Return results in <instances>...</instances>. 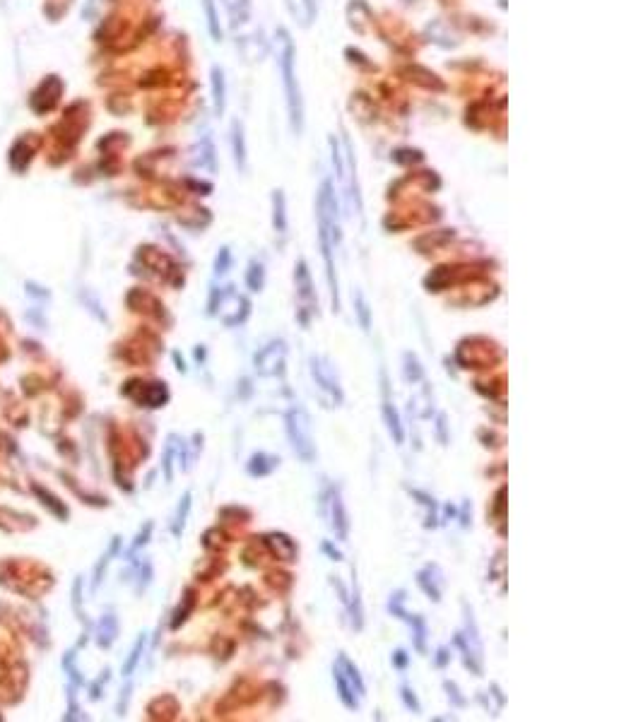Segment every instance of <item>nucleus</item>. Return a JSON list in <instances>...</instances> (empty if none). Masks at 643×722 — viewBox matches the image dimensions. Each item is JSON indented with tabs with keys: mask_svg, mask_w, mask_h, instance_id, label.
Segmentation results:
<instances>
[{
	"mask_svg": "<svg viewBox=\"0 0 643 722\" xmlns=\"http://www.w3.org/2000/svg\"><path fill=\"white\" fill-rule=\"evenodd\" d=\"M407 653H405V650H396V653H393V665H396V667L398 669H405V667H407Z\"/></svg>",
	"mask_w": 643,
	"mask_h": 722,
	"instance_id": "34",
	"label": "nucleus"
},
{
	"mask_svg": "<svg viewBox=\"0 0 643 722\" xmlns=\"http://www.w3.org/2000/svg\"><path fill=\"white\" fill-rule=\"evenodd\" d=\"M407 491L412 494V498H417V501L422 503V506L429 511V516H427V527H434V525H437V518H439V516H437V513H439V506H437V501H434V496H429L427 491H419V489H407Z\"/></svg>",
	"mask_w": 643,
	"mask_h": 722,
	"instance_id": "25",
	"label": "nucleus"
},
{
	"mask_svg": "<svg viewBox=\"0 0 643 722\" xmlns=\"http://www.w3.org/2000/svg\"><path fill=\"white\" fill-rule=\"evenodd\" d=\"M347 604V612H349V621H352V629L354 631H362L364 629V607H362V597H359V583H357V575L352 580V595L345 597Z\"/></svg>",
	"mask_w": 643,
	"mask_h": 722,
	"instance_id": "17",
	"label": "nucleus"
},
{
	"mask_svg": "<svg viewBox=\"0 0 643 722\" xmlns=\"http://www.w3.org/2000/svg\"><path fill=\"white\" fill-rule=\"evenodd\" d=\"M316 217H318V244H321L323 262H326V277L331 287L333 311H340V289H337L335 275V249L340 244V231H337V200L333 193L331 181H323L321 190L316 198Z\"/></svg>",
	"mask_w": 643,
	"mask_h": 722,
	"instance_id": "1",
	"label": "nucleus"
},
{
	"mask_svg": "<svg viewBox=\"0 0 643 722\" xmlns=\"http://www.w3.org/2000/svg\"><path fill=\"white\" fill-rule=\"evenodd\" d=\"M275 39H277V65H280L282 84H285V99H287V114H290L292 133L301 135L303 99H301V89H299V80H297V48L285 27L277 29Z\"/></svg>",
	"mask_w": 643,
	"mask_h": 722,
	"instance_id": "2",
	"label": "nucleus"
},
{
	"mask_svg": "<svg viewBox=\"0 0 643 722\" xmlns=\"http://www.w3.org/2000/svg\"><path fill=\"white\" fill-rule=\"evenodd\" d=\"M290 15L301 27H311L318 12V0H285Z\"/></svg>",
	"mask_w": 643,
	"mask_h": 722,
	"instance_id": "16",
	"label": "nucleus"
},
{
	"mask_svg": "<svg viewBox=\"0 0 643 722\" xmlns=\"http://www.w3.org/2000/svg\"><path fill=\"white\" fill-rule=\"evenodd\" d=\"M277 467H280V458L263 451L253 453L246 462V472L251 474V477H267V474H272Z\"/></svg>",
	"mask_w": 643,
	"mask_h": 722,
	"instance_id": "15",
	"label": "nucleus"
},
{
	"mask_svg": "<svg viewBox=\"0 0 643 722\" xmlns=\"http://www.w3.org/2000/svg\"><path fill=\"white\" fill-rule=\"evenodd\" d=\"M443 689H446V691H448V698H450V701H453V705H458V708H463V705H465V703H468V701H465V698H463V696H460L458 686H455V684H453V681H443Z\"/></svg>",
	"mask_w": 643,
	"mask_h": 722,
	"instance_id": "33",
	"label": "nucleus"
},
{
	"mask_svg": "<svg viewBox=\"0 0 643 722\" xmlns=\"http://www.w3.org/2000/svg\"><path fill=\"white\" fill-rule=\"evenodd\" d=\"M210 316H220V321L227 327L241 325L251 313V301L246 296L236 294L234 287H224V289H212L210 296Z\"/></svg>",
	"mask_w": 643,
	"mask_h": 722,
	"instance_id": "5",
	"label": "nucleus"
},
{
	"mask_svg": "<svg viewBox=\"0 0 643 722\" xmlns=\"http://www.w3.org/2000/svg\"><path fill=\"white\" fill-rule=\"evenodd\" d=\"M417 585L424 595H427L432 602H441V595H443V573L437 563H427L417 570Z\"/></svg>",
	"mask_w": 643,
	"mask_h": 722,
	"instance_id": "12",
	"label": "nucleus"
},
{
	"mask_svg": "<svg viewBox=\"0 0 643 722\" xmlns=\"http://www.w3.org/2000/svg\"><path fill=\"white\" fill-rule=\"evenodd\" d=\"M285 428L287 438H290V446L294 451V455L301 462H313L316 460V441H313V428H311V417L303 407H290L285 414Z\"/></svg>",
	"mask_w": 643,
	"mask_h": 722,
	"instance_id": "4",
	"label": "nucleus"
},
{
	"mask_svg": "<svg viewBox=\"0 0 643 722\" xmlns=\"http://www.w3.org/2000/svg\"><path fill=\"white\" fill-rule=\"evenodd\" d=\"M265 544L270 547V552L275 554L277 559H282V561H297L299 547H297L294 539L287 537V534H282V532L267 534V537H265Z\"/></svg>",
	"mask_w": 643,
	"mask_h": 722,
	"instance_id": "13",
	"label": "nucleus"
},
{
	"mask_svg": "<svg viewBox=\"0 0 643 722\" xmlns=\"http://www.w3.org/2000/svg\"><path fill=\"white\" fill-rule=\"evenodd\" d=\"M437 428H439V441H441L443 446H446V443H448V436H446V414H439Z\"/></svg>",
	"mask_w": 643,
	"mask_h": 722,
	"instance_id": "36",
	"label": "nucleus"
},
{
	"mask_svg": "<svg viewBox=\"0 0 643 722\" xmlns=\"http://www.w3.org/2000/svg\"><path fill=\"white\" fill-rule=\"evenodd\" d=\"M229 265H231V251L227 249V246H222L220 253H217V258H215V275H217V277L227 275Z\"/></svg>",
	"mask_w": 643,
	"mask_h": 722,
	"instance_id": "31",
	"label": "nucleus"
},
{
	"mask_svg": "<svg viewBox=\"0 0 643 722\" xmlns=\"http://www.w3.org/2000/svg\"><path fill=\"white\" fill-rule=\"evenodd\" d=\"M202 8H205L207 27H210L212 39H215V42H222V24H220V15H217V8H215V0H202Z\"/></svg>",
	"mask_w": 643,
	"mask_h": 722,
	"instance_id": "26",
	"label": "nucleus"
},
{
	"mask_svg": "<svg viewBox=\"0 0 643 722\" xmlns=\"http://www.w3.org/2000/svg\"><path fill=\"white\" fill-rule=\"evenodd\" d=\"M403 373H405V381L407 383H419L424 378V368L419 363L417 354L412 352H405L403 354Z\"/></svg>",
	"mask_w": 643,
	"mask_h": 722,
	"instance_id": "23",
	"label": "nucleus"
},
{
	"mask_svg": "<svg viewBox=\"0 0 643 722\" xmlns=\"http://www.w3.org/2000/svg\"><path fill=\"white\" fill-rule=\"evenodd\" d=\"M321 513L326 518L328 527L331 532L335 534L340 542H347L349 537V516H347V508L345 501H342V494L340 487H326L321 494Z\"/></svg>",
	"mask_w": 643,
	"mask_h": 722,
	"instance_id": "6",
	"label": "nucleus"
},
{
	"mask_svg": "<svg viewBox=\"0 0 643 722\" xmlns=\"http://www.w3.org/2000/svg\"><path fill=\"white\" fill-rule=\"evenodd\" d=\"M294 285H297V299H299V323L308 325L311 316L316 313V289H313L311 272H308L306 260H299L294 265Z\"/></svg>",
	"mask_w": 643,
	"mask_h": 722,
	"instance_id": "10",
	"label": "nucleus"
},
{
	"mask_svg": "<svg viewBox=\"0 0 643 722\" xmlns=\"http://www.w3.org/2000/svg\"><path fill=\"white\" fill-rule=\"evenodd\" d=\"M188 511H191V494H184V498H181L179 508H176V516H174V525H171V532L179 537L181 532H184V525H186V518H188Z\"/></svg>",
	"mask_w": 643,
	"mask_h": 722,
	"instance_id": "28",
	"label": "nucleus"
},
{
	"mask_svg": "<svg viewBox=\"0 0 643 722\" xmlns=\"http://www.w3.org/2000/svg\"><path fill=\"white\" fill-rule=\"evenodd\" d=\"M193 607H195V597H193V593H191V590H186L184 607H181V604H179V609H176V614H174V621H171V626H174V629H179V626L184 624L186 619H188V614H191V609H193Z\"/></svg>",
	"mask_w": 643,
	"mask_h": 722,
	"instance_id": "29",
	"label": "nucleus"
},
{
	"mask_svg": "<svg viewBox=\"0 0 643 722\" xmlns=\"http://www.w3.org/2000/svg\"><path fill=\"white\" fill-rule=\"evenodd\" d=\"M354 309H357V318H359V325H362L364 332L371 330V311H369V304L364 299L362 291H354Z\"/></svg>",
	"mask_w": 643,
	"mask_h": 722,
	"instance_id": "27",
	"label": "nucleus"
},
{
	"mask_svg": "<svg viewBox=\"0 0 643 722\" xmlns=\"http://www.w3.org/2000/svg\"><path fill=\"white\" fill-rule=\"evenodd\" d=\"M308 368H311V376L313 381H316V386L321 388L335 405H342V402H345V392H342L340 376H337L333 361L328 359V357L313 354L311 359H308Z\"/></svg>",
	"mask_w": 643,
	"mask_h": 722,
	"instance_id": "7",
	"label": "nucleus"
},
{
	"mask_svg": "<svg viewBox=\"0 0 643 722\" xmlns=\"http://www.w3.org/2000/svg\"><path fill=\"white\" fill-rule=\"evenodd\" d=\"M272 229L275 234L287 236V200L282 190H272Z\"/></svg>",
	"mask_w": 643,
	"mask_h": 722,
	"instance_id": "19",
	"label": "nucleus"
},
{
	"mask_svg": "<svg viewBox=\"0 0 643 722\" xmlns=\"http://www.w3.org/2000/svg\"><path fill=\"white\" fill-rule=\"evenodd\" d=\"M321 549H323V552H326V554H328V557H331V559H333V561H340V559H342V554H340V552H337V549H335V547H333V544H331V542H323V544H321Z\"/></svg>",
	"mask_w": 643,
	"mask_h": 722,
	"instance_id": "35",
	"label": "nucleus"
},
{
	"mask_svg": "<svg viewBox=\"0 0 643 722\" xmlns=\"http://www.w3.org/2000/svg\"><path fill=\"white\" fill-rule=\"evenodd\" d=\"M231 154H234V164L239 166V171H246V138L241 120L231 123Z\"/></svg>",
	"mask_w": 643,
	"mask_h": 722,
	"instance_id": "20",
	"label": "nucleus"
},
{
	"mask_svg": "<svg viewBox=\"0 0 643 722\" xmlns=\"http://www.w3.org/2000/svg\"><path fill=\"white\" fill-rule=\"evenodd\" d=\"M381 414H383V422H386V428L388 433H391V438L398 443L405 441V428H403V422H400V414L396 410V405H393V397H391V386H388V376L386 371H381Z\"/></svg>",
	"mask_w": 643,
	"mask_h": 722,
	"instance_id": "11",
	"label": "nucleus"
},
{
	"mask_svg": "<svg viewBox=\"0 0 643 722\" xmlns=\"http://www.w3.org/2000/svg\"><path fill=\"white\" fill-rule=\"evenodd\" d=\"M229 10V17L234 24H244L251 17V0H222Z\"/></svg>",
	"mask_w": 643,
	"mask_h": 722,
	"instance_id": "24",
	"label": "nucleus"
},
{
	"mask_svg": "<svg viewBox=\"0 0 643 722\" xmlns=\"http://www.w3.org/2000/svg\"><path fill=\"white\" fill-rule=\"evenodd\" d=\"M448 660H450L448 648H439V653H437V667H446V665H448Z\"/></svg>",
	"mask_w": 643,
	"mask_h": 722,
	"instance_id": "37",
	"label": "nucleus"
},
{
	"mask_svg": "<svg viewBox=\"0 0 643 722\" xmlns=\"http://www.w3.org/2000/svg\"><path fill=\"white\" fill-rule=\"evenodd\" d=\"M246 285L251 291H261L265 287V265L263 260L253 258L248 262V270H246Z\"/></svg>",
	"mask_w": 643,
	"mask_h": 722,
	"instance_id": "22",
	"label": "nucleus"
},
{
	"mask_svg": "<svg viewBox=\"0 0 643 722\" xmlns=\"http://www.w3.org/2000/svg\"><path fill=\"white\" fill-rule=\"evenodd\" d=\"M143 648H145V635H143V638H140V640H138V643H135L133 653H130L128 662H125V667H123V671H125V674H130V671H133V667H135V665H138L140 655H143Z\"/></svg>",
	"mask_w": 643,
	"mask_h": 722,
	"instance_id": "32",
	"label": "nucleus"
},
{
	"mask_svg": "<svg viewBox=\"0 0 643 722\" xmlns=\"http://www.w3.org/2000/svg\"><path fill=\"white\" fill-rule=\"evenodd\" d=\"M388 612L409 626L417 653H427V635H429L427 621H424V617H419V614H409L407 609H405V590H396V593L391 595V599H388Z\"/></svg>",
	"mask_w": 643,
	"mask_h": 722,
	"instance_id": "9",
	"label": "nucleus"
},
{
	"mask_svg": "<svg viewBox=\"0 0 643 722\" xmlns=\"http://www.w3.org/2000/svg\"><path fill=\"white\" fill-rule=\"evenodd\" d=\"M400 698H403V705L409 710V713H414V715H417V713H422V705H419L417 694H414V691L409 689L407 684H403V686H400Z\"/></svg>",
	"mask_w": 643,
	"mask_h": 722,
	"instance_id": "30",
	"label": "nucleus"
},
{
	"mask_svg": "<svg viewBox=\"0 0 643 722\" xmlns=\"http://www.w3.org/2000/svg\"><path fill=\"white\" fill-rule=\"evenodd\" d=\"M224 106H227V84H224V73L222 68H212V109H215V116L224 114Z\"/></svg>",
	"mask_w": 643,
	"mask_h": 722,
	"instance_id": "18",
	"label": "nucleus"
},
{
	"mask_svg": "<svg viewBox=\"0 0 643 722\" xmlns=\"http://www.w3.org/2000/svg\"><path fill=\"white\" fill-rule=\"evenodd\" d=\"M455 648L460 650L463 655V665L473 671L475 676H482L484 674V648H482V638H479V629H477V621H475L473 607L463 604V629L455 633Z\"/></svg>",
	"mask_w": 643,
	"mask_h": 722,
	"instance_id": "3",
	"label": "nucleus"
},
{
	"mask_svg": "<svg viewBox=\"0 0 643 722\" xmlns=\"http://www.w3.org/2000/svg\"><path fill=\"white\" fill-rule=\"evenodd\" d=\"M333 681H335V689H337V696H340L342 705H345L347 710H357L359 703H362V696L357 694L352 681H349L337 667H333Z\"/></svg>",
	"mask_w": 643,
	"mask_h": 722,
	"instance_id": "14",
	"label": "nucleus"
},
{
	"mask_svg": "<svg viewBox=\"0 0 643 722\" xmlns=\"http://www.w3.org/2000/svg\"><path fill=\"white\" fill-rule=\"evenodd\" d=\"M335 667L340 669L349 681H352V686L357 689V694L364 698V694H367V684H364V679H362V674H359L357 665H354L345 653H340V655H337V660H335Z\"/></svg>",
	"mask_w": 643,
	"mask_h": 722,
	"instance_id": "21",
	"label": "nucleus"
},
{
	"mask_svg": "<svg viewBox=\"0 0 643 722\" xmlns=\"http://www.w3.org/2000/svg\"><path fill=\"white\" fill-rule=\"evenodd\" d=\"M287 366V345L285 340H270L263 350L253 357V368L263 378H280L285 376Z\"/></svg>",
	"mask_w": 643,
	"mask_h": 722,
	"instance_id": "8",
	"label": "nucleus"
}]
</instances>
